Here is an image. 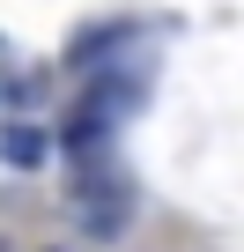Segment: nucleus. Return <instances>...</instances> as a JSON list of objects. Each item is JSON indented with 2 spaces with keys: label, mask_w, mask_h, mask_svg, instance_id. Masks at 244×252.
<instances>
[{
  "label": "nucleus",
  "mask_w": 244,
  "mask_h": 252,
  "mask_svg": "<svg viewBox=\"0 0 244 252\" xmlns=\"http://www.w3.org/2000/svg\"><path fill=\"white\" fill-rule=\"evenodd\" d=\"M126 222H134V186L104 178V171H81V230L89 237H118Z\"/></svg>",
  "instance_id": "f257e3e1"
},
{
  "label": "nucleus",
  "mask_w": 244,
  "mask_h": 252,
  "mask_svg": "<svg viewBox=\"0 0 244 252\" xmlns=\"http://www.w3.org/2000/svg\"><path fill=\"white\" fill-rule=\"evenodd\" d=\"M52 156V134H45V126H0V163H8V171H37Z\"/></svg>",
  "instance_id": "f03ea898"
},
{
  "label": "nucleus",
  "mask_w": 244,
  "mask_h": 252,
  "mask_svg": "<svg viewBox=\"0 0 244 252\" xmlns=\"http://www.w3.org/2000/svg\"><path fill=\"white\" fill-rule=\"evenodd\" d=\"M118 37H126V30H89V37L74 45V67H89V60H104V52H118Z\"/></svg>",
  "instance_id": "7ed1b4c3"
}]
</instances>
